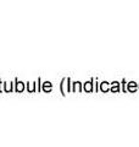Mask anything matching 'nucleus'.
<instances>
[{
	"instance_id": "2",
	"label": "nucleus",
	"mask_w": 139,
	"mask_h": 147,
	"mask_svg": "<svg viewBox=\"0 0 139 147\" xmlns=\"http://www.w3.org/2000/svg\"><path fill=\"white\" fill-rule=\"evenodd\" d=\"M17 88H18V91H22V85L20 84V85H18V87H17Z\"/></svg>"
},
{
	"instance_id": "1",
	"label": "nucleus",
	"mask_w": 139,
	"mask_h": 147,
	"mask_svg": "<svg viewBox=\"0 0 139 147\" xmlns=\"http://www.w3.org/2000/svg\"><path fill=\"white\" fill-rule=\"evenodd\" d=\"M86 90H87V91H92V85H90V82H88V84L86 85Z\"/></svg>"
}]
</instances>
